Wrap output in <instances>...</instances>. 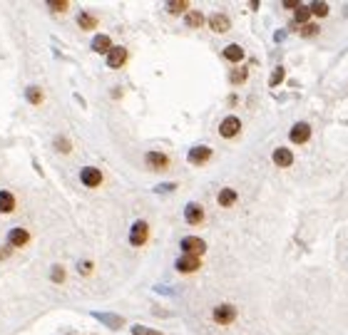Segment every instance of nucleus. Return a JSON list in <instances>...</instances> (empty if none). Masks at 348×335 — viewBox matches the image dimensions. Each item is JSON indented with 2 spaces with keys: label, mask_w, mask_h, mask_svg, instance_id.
<instances>
[{
  "label": "nucleus",
  "mask_w": 348,
  "mask_h": 335,
  "mask_svg": "<svg viewBox=\"0 0 348 335\" xmlns=\"http://www.w3.org/2000/svg\"><path fill=\"white\" fill-rule=\"evenodd\" d=\"M182 251H184V256H197L199 258L207 251V244L197 236H187V238H182Z\"/></svg>",
  "instance_id": "1"
},
{
  "label": "nucleus",
  "mask_w": 348,
  "mask_h": 335,
  "mask_svg": "<svg viewBox=\"0 0 348 335\" xmlns=\"http://www.w3.org/2000/svg\"><path fill=\"white\" fill-rule=\"evenodd\" d=\"M211 316H214V323H219V326H229L231 320H236V308L224 303V306H216Z\"/></svg>",
  "instance_id": "2"
},
{
  "label": "nucleus",
  "mask_w": 348,
  "mask_h": 335,
  "mask_svg": "<svg viewBox=\"0 0 348 335\" xmlns=\"http://www.w3.org/2000/svg\"><path fill=\"white\" fill-rule=\"evenodd\" d=\"M308 136H311V127L306 122H296L291 127V132H288V139L293 144H303V142H308Z\"/></svg>",
  "instance_id": "3"
},
{
  "label": "nucleus",
  "mask_w": 348,
  "mask_h": 335,
  "mask_svg": "<svg viewBox=\"0 0 348 335\" xmlns=\"http://www.w3.org/2000/svg\"><path fill=\"white\" fill-rule=\"evenodd\" d=\"M80 182H82L85 186H100V184H102V172L95 169V166H85V169L80 172Z\"/></svg>",
  "instance_id": "4"
},
{
  "label": "nucleus",
  "mask_w": 348,
  "mask_h": 335,
  "mask_svg": "<svg viewBox=\"0 0 348 335\" xmlns=\"http://www.w3.org/2000/svg\"><path fill=\"white\" fill-rule=\"evenodd\" d=\"M147 234H149L147 224H144V221H135V226H132V231H130V244H132V246H142V244L147 241Z\"/></svg>",
  "instance_id": "5"
},
{
  "label": "nucleus",
  "mask_w": 348,
  "mask_h": 335,
  "mask_svg": "<svg viewBox=\"0 0 348 335\" xmlns=\"http://www.w3.org/2000/svg\"><path fill=\"white\" fill-rule=\"evenodd\" d=\"M239 132H241V122H239L236 117H226V120L221 122V127H219V134H221V136H226V139L236 136Z\"/></svg>",
  "instance_id": "6"
},
{
  "label": "nucleus",
  "mask_w": 348,
  "mask_h": 335,
  "mask_svg": "<svg viewBox=\"0 0 348 335\" xmlns=\"http://www.w3.org/2000/svg\"><path fill=\"white\" fill-rule=\"evenodd\" d=\"M144 159H147V166L154 169V172H164V169L169 166V159H167L164 154H159V152H149Z\"/></svg>",
  "instance_id": "7"
},
{
  "label": "nucleus",
  "mask_w": 348,
  "mask_h": 335,
  "mask_svg": "<svg viewBox=\"0 0 348 335\" xmlns=\"http://www.w3.org/2000/svg\"><path fill=\"white\" fill-rule=\"evenodd\" d=\"M199 266H202V261L197 256H182L177 261V270L179 273H194V270H199Z\"/></svg>",
  "instance_id": "8"
},
{
  "label": "nucleus",
  "mask_w": 348,
  "mask_h": 335,
  "mask_svg": "<svg viewBox=\"0 0 348 335\" xmlns=\"http://www.w3.org/2000/svg\"><path fill=\"white\" fill-rule=\"evenodd\" d=\"M184 218H187V224H202L204 221V208L199 204H187Z\"/></svg>",
  "instance_id": "9"
},
{
  "label": "nucleus",
  "mask_w": 348,
  "mask_h": 335,
  "mask_svg": "<svg viewBox=\"0 0 348 335\" xmlns=\"http://www.w3.org/2000/svg\"><path fill=\"white\" fill-rule=\"evenodd\" d=\"M125 60H127V50H125V48H112L110 55H107V65L112 67V70L122 67L125 65Z\"/></svg>",
  "instance_id": "10"
},
{
  "label": "nucleus",
  "mask_w": 348,
  "mask_h": 335,
  "mask_svg": "<svg viewBox=\"0 0 348 335\" xmlns=\"http://www.w3.org/2000/svg\"><path fill=\"white\" fill-rule=\"evenodd\" d=\"M8 241H10V246L20 248V246H25V244L30 241V234H28L25 228H13V231L8 234Z\"/></svg>",
  "instance_id": "11"
},
{
  "label": "nucleus",
  "mask_w": 348,
  "mask_h": 335,
  "mask_svg": "<svg viewBox=\"0 0 348 335\" xmlns=\"http://www.w3.org/2000/svg\"><path fill=\"white\" fill-rule=\"evenodd\" d=\"M209 28H211L214 32H226V30H229V18L221 15V12H214V15L209 18Z\"/></svg>",
  "instance_id": "12"
},
{
  "label": "nucleus",
  "mask_w": 348,
  "mask_h": 335,
  "mask_svg": "<svg viewBox=\"0 0 348 335\" xmlns=\"http://www.w3.org/2000/svg\"><path fill=\"white\" fill-rule=\"evenodd\" d=\"M209 156H211V149L209 146H192L189 149V162L192 164H204Z\"/></svg>",
  "instance_id": "13"
},
{
  "label": "nucleus",
  "mask_w": 348,
  "mask_h": 335,
  "mask_svg": "<svg viewBox=\"0 0 348 335\" xmlns=\"http://www.w3.org/2000/svg\"><path fill=\"white\" fill-rule=\"evenodd\" d=\"M291 162H293V154H291L288 149H283V146L274 149V164H276V166H288Z\"/></svg>",
  "instance_id": "14"
},
{
  "label": "nucleus",
  "mask_w": 348,
  "mask_h": 335,
  "mask_svg": "<svg viewBox=\"0 0 348 335\" xmlns=\"http://www.w3.org/2000/svg\"><path fill=\"white\" fill-rule=\"evenodd\" d=\"M92 50H95V52H107V55H110V50H112V40H110L107 35H97V38L92 40Z\"/></svg>",
  "instance_id": "15"
},
{
  "label": "nucleus",
  "mask_w": 348,
  "mask_h": 335,
  "mask_svg": "<svg viewBox=\"0 0 348 335\" xmlns=\"http://www.w3.org/2000/svg\"><path fill=\"white\" fill-rule=\"evenodd\" d=\"M15 208V196L10 192H0V214H10Z\"/></svg>",
  "instance_id": "16"
},
{
  "label": "nucleus",
  "mask_w": 348,
  "mask_h": 335,
  "mask_svg": "<svg viewBox=\"0 0 348 335\" xmlns=\"http://www.w3.org/2000/svg\"><path fill=\"white\" fill-rule=\"evenodd\" d=\"M224 58H226V60H231V62H241L244 50H241L239 45H229V48H224Z\"/></svg>",
  "instance_id": "17"
},
{
  "label": "nucleus",
  "mask_w": 348,
  "mask_h": 335,
  "mask_svg": "<svg viewBox=\"0 0 348 335\" xmlns=\"http://www.w3.org/2000/svg\"><path fill=\"white\" fill-rule=\"evenodd\" d=\"M216 201H219L221 206H234V201H236V192H234V189H221L219 196H216Z\"/></svg>",
  "instance_id": "18"
},
{
  "label": "nucleus",
  "mask_w": 348,
  "mask_h": 335,
  "mask_svg": "<svg viewBox=\"0 0 348 335\" xmlns=\"http://www.w3.org/2000/svg\"><path fill=\"white\" fill-rule=\"evenodd\" d=\"M77 25H80L82 30H92V28L97 25V20H95V15H90V12H80V15H77Z\"/></svg>",
  "instance_id": "19"
},
{
  "label": "nucleus",
  "mask_w": 348,
  "mask_h": 335,
  "mask_svg": "<svg viewBox=\"0 0 348 335\" xmlns=\"http://www.w3.org/2000/svg\"><path fill=\"white\" fill-rule=\"evenodd\" d=\"M167 10H169L172 15H179V12L187 10V0H172V2L167 5Z\"/></svg>",
  "instance_id": "20"
},
{
  "label": "nucleus",
  "mask_w": 348,
  "mask_h": 335,
  "mask_svg": "<svg viewBox=\"0 0 348 335\" xmlns=\"http://www.w3.org/2000/svg\"><path fill=\"white\" fill-rule=\"evenodd\" d=\"M311 15H313V12H311V8H306V5H301V8L296 10V22H301V25H306Z\"/></svg>",
  "instance_id": "21"
},
{
  "label": "nucleus",
  "mask_w": 348,
  "mask_h": 335,
  "mask_svg": "<svg viewBox=\"0 0 348 335\" xmlns=\"http://www.w3.org/2000/svg\"><path fill=\"white\" fill-rule=\"evenodd\" d=\"M204 22V18H202V12H197V10H192V12H187V25L189 28H199Z\"/></svg>",
  "instance_id": "22"
},
{
  "label": "nucleus",
  "mask_w": 348,
  "mask_h": 335,
  "mask_svg": "<svg viewBox=\"0 0 348 335\" xmlns=\"http://www.w3.org/2000/svg\"><path fill=\"white\" fill-rule=\"evenodd\" d=\"M298 32H301L303 38H313V35L318 32V25H316V22H306V25L298 28Z\"/></svg>",
  "instance_id": "23"
},
{
  "label": "nucleus",
  "mask_w": 348,
  "mask_h": 335,
  "mask_svg": "<svg viewBox=\"0 0 348 335\" xmlns=\"http://www.w3.org/2000/svg\"><path fill=\"white\" fill-rule=\"evenodd\" d=\"M311 12H313L316 18H326V15H328V5H326V2H313V5H311Z\"/></svg>",
  "instance_id": "24"
},
{
  "label": "nucleus",
  "mask_w": 348,
  "mask_h": 335,
  "mask_svg": "<svg viewBox=\"0 0 348 335\" xmlns=\"http://www.w3.org/2000/svg\"><path fill=\"white\" fill-rule=\"evenodd\" d=\"M28 100H30L33 104H40V102H43V92H40L38 87H30V90H28Z\"/></svg>",
  "instance_id": "25"
},
{
  "label": "nucleus",
  "mask_w": 348,
  "mask_h": 335,
  "mask_svg": "<svg viewBox=\"0 0 348 335\" xmlns=\"http://www.w3.org/2000/svg\"><path fill=\"white\" fill-rule=\"evenodd\" d=\"M50 278H53L55 283H63V280H65V268H63V266H53V273H50Z\"/></svg>",
  "instance_id": "26"
},
{
  "label": "nucleus",
  "mask_w": 348,
  "mask_h": 335,
  "mask_svg": "<svg viewBox=\"0 0 348 335\" xmlns=\"http://www.w3.org/2000/svg\"><path fill=\"white\" fill-rule=\"evenodd\" d=\"M100 318H102L110 328H120V326L125 323V320H122V318H117V316H100Z\"/></svg>",
  "instance_id": "27"
},
{
  "label": "nucleus",
  "mask_w": 348,
  "mask_h": 335,
  "mask_svg": "<svg viewBox=\"0 0 348 335\" xmlns=\"http://www.w3.org/2000/svg\"><path fill=\"white\" fill-rule=\"evenodd\" d=\"M50 10H55V12H65V10H68V0H50Z\"/></svg>",
  "instance_id": "28"
},
{
  "label": "nucleus",
  "mask_w": 348,
  "mask_h": 335,
  "mask_svg": "<svg viewBox=\"0 0 348 335\" xmlns=\"http://www.w3.org/2000/svg\"><path fill=\"white\" fill-rule=\"evenodd\" d=\"M281 80H283V67H276V70H274V74H271V80H269V84H274V87H276V84H281Z\"/></svg>",
  "instance_id": "29"
},
{
  "label": "nucleus",
  "mask_w": 348,
  "mask_h": 335,
  "mask_svg": "<svg viewBox=\"0 0 348 335\" xmlns=\"http://www.w3.org/2000/svg\"><path fill=\"white\" fill-rule=\"evenodd\" d=\"M132 335H162V333L149 330V328H144V326H135V328H132Z\"/></svg>",
  "instance_id": "30"
},
{
  "label": "nucleus",
  "mask_w": 348,
  "mask_h": 335,
  "mask_svg": "<svg viewBox=\"0 0 348 335\" xmlns=\"http://www.w3.org/2000/svg\"><path fill=\"white\" fill-rule=\"evenodd\" d=\"M55 149H58V152H70V142L63 139V136H58V139H55Z\"/></svg>",
  "instance_id": "31"
},
{
  "label": "nucleus",
  "mask_w": 348,
  "mask_h": 335,
  "mask_svg": "<svg viewBox=\"0 0 348 335\" xmlns=\"http://www.w3.org/2000/svg\"><path fill=\"white\" fill-rule=\"evenodd\" d=\"M244 77H246V70H234L231 72V82H241Z\"/></svg>",
  "instance_id": "32"
},
{
  "label": "nucleus",
  "mask_w": 348,
  "mask_h": 335,
  "mask_svg": "<svg viewBox=\"0 0 348 335\" xmlns=\"http://www.w3.org/2000/svg\"><path fill=\"white\" fill-rule=\"evenodd\" d=\"M283 8H286V10H298L301 5H298L296 0H286V2H283Z\"/></svg>",
  "instance_id": "33"
},
{
  "label": "nucleus",
  "mask_w": 348,
  "mask_h": 335,
  "mask_svg": "<svg viewBox=\"0 0 348 335\" xmlns=\"http://www.w3.org/2000/svg\"><path fill=\"white\" fill-rule=\"evenodd\" d=\"M80 273H90V270H92V264H80Z\"/></svg>",
  "instance_id": "34"
}]
</instances>
